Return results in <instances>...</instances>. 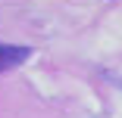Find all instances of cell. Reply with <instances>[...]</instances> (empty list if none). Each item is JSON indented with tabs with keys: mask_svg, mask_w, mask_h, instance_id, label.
<instances>
[{
	"mask_svg": "<svg viewBox=\"0 0 122 118\" xmlns=\"http://www.w3.org/2000/svg\"><path fill=\"white\" fill-rule=\"evenodd\" d=\"M31 59L28 47H16V44H0V72H13L19 62Z\"/></svg>",
	"mask_w": 122,
	"mask_h": 118,
	"instance_id": "1",
	"label": "cell"
}]
</instances>
